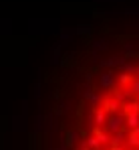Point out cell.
Here are the masks:
<instances>
[{
	"label": "cell",
	"mask_w": 139,
	"mask_h": 150,
	"mask_svg": "<svg viewBox=\"0 0 139 150\" xmlns=\"http://www.w3.org/2000/svg\"><path fill=\"white\" fill-rule=\"evenodd\" d=\"M81 108L73 150H139V59L103 73Z\"/></svg>",
	"instance_id": "1"
}]
</instances>
